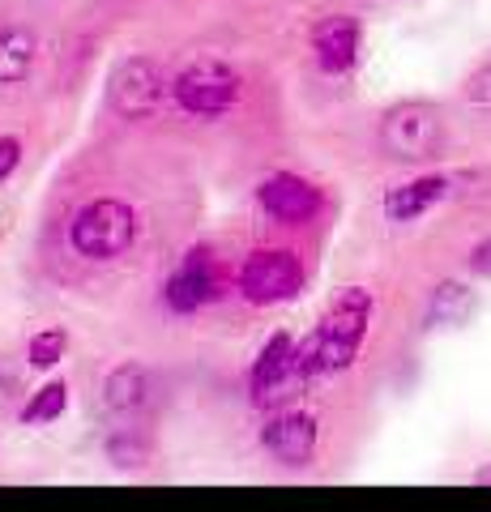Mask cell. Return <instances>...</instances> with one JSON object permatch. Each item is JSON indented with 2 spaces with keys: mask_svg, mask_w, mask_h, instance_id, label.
<instances>
[{
  "mask_svg": "<svg viewBox=\"0 0 491 512\" xmlns=\"http://www.w3.org/2000/svg\"><path fill=\"white\" fill-rule=\"evenodd\" d=\"M261 444L265 453L282 461V466H308L312 453H316V423L312 414H299V410H282L265 423L261 431Z\"/></svg>",
  "mask_w": 491,
  "mask_h": 512,
  "instance_id": "cell-7",
  "label": "cell"
},
{
  "mask_svg": "<svg viewBox=\"0 0 491 512\" xmlns=\"http://www.w3.org/2000/svg\"><path fill=\"white\" fill-rule=\"evenodd\" d=\"M103 393H107V410L120 414V419H133V414H141L150 406V393H154L150 389V372L146 367H137V363L116 367V372L107 376Z\"/></svg>",
  "mask_w": 491,
  "mask_h": 512,
  "instance_id": "cell-12",
  "label": "cell"
},
{
  "mask_svg": "<svg viewBox=\"0 0 491 512\" xmlns=\"http://www.w3.org/2000/svg\"><path fill=\"white\" fill-rule=\"evenodd\" d=\"M445 192H449V180H445V175H419V180H410V184L389 188L385 214H389L393 222H410V218H419V214L432 210V205L445 197Z\"/></svg>",
  "mask_w": 491,
  "mask_h": 512,
  "instance_id": "cell-11",
  "label": "cell"
},
{
  "mask_svg": "<svg viewBox=\"0 0 491 512\" xmlns=\"http://www.w3.org/2000/svg\"><path fill=\"white\" fill-rule=\"evenodd\" d=\"M304 282V269H299V256L287 248H274V252H252L244 274H240V291L248 303H278V299H291Z\"/></svg>",
  "mask_w": 491,
  "mask_h": 512,
  "instance_id": "cell-6",
  "label": "cell"
},
{
  "mask_svg": "<svg viewBox=\"0 0 491 512\" xmlns=\"http://www.w3.org/2000/svg\"><path fill=\"white\" fill-rule=\"evenodd\" d=\"M466 99L491 107V64H487V69H479V73H474L470 82H466Z\"/></svg>",
  "mask_w": 491,
  "mask_h": 512,
  "instance_id": "cell-18",
  "label": "cell"
},
{
  "mask_svg": "<svg viewBox=\"0 0 491 512\" xmlns=\"http://www.w3.org/2000/svg\"><path fill=\"white\" fill-rule=\"evenodd\" d=\"M171 94H176L180 107L193 111V116H223V111L235 107V99H240V77H235V69H227L223 60H197L171 82Z\"/></svg>",
  "mask_w": 491,
  "mask_h": 512,
  "instance_id": "cell-3",
  "label": "cell"
},
{
  "mask_svg": "<svg viewBox=\"0 0 491 512\" xmlns=\"http://www.w3.org/2000/svg\"><path fill=\"white\" fill-rule=\"evenodd\" d=\"M35 64V35L30 30H0V82H22Z\"/></svg>",
  "mask_w": 491,
  "mask_h": 512,
  "instance_id": "cell-13",
  "label": "cell"
},
{
  "mask_svg": "<svg viewBox=\"0 0 491 512\" xmlns=\"http://www.w3.org/2000/svg\"><path fill=\"white\" fill-rule=\"evenodd\" d=\"M214 295H218V269L210 261V252H188L184 269L167 282V303L176 312H193L201 303H210Z\"/></svg>",
  "mask_w": 491,
  "mask_h": 512,
  "instance_id": "cell-9",
  "label": "cell"
},
{
  "mask_svg": "<svg viewBox=\"0 0 491 512\" xmlns=\"http://www.w3.org/2000/svg\"><path fill=\"white\" fill-rule=\"evenodd\" d=\"M65 350H69L65 333H60V329H43V333L30 338V363H35V367H52V363H60Z\"/></svg>",
  "mask_w": 491,
  "mask_h": 512,
  "instance_id": "cell-16",
  "label": "cell"
},
{
  "mask_svg": "<svg viewBox=\"0 0 491 512\" xmlns=\"http://www.w3.org/2000/svg\"><path fill=\"white\" fill-rule=\"evenodd\" d=\"M479 483H491V470H483V474H479Z\"/></svg>",
  "mask_w": 491,
  "mask_h": 512,
  "instance_id": "cell-21",
  "label": "cell"
},
{
  "mask_svg": "<svg viewBox=\"0 0 491 512\" xmlns=\"http://www.w3.org/2000/svg\"><path fill=\"white\" fill-rule=\"evenodd\" d=\"M440 137H445V124H440V111L427 103H402L393 107L385 124H380V146L393 158H432L440 150Z\"/></svg>",
  "mask_w": 491,
  "mask_h": 512,
  "instance_id": "cell-4",
  "label": "cell"
},
{
  "mask_svg": "<svg viewBox=\"0 0 491 512\" xmlns=\"http://www.w3.org/2000/svg\"><path fill=\"white\" fill-rule=\"evenodd\" d=\"M65 402H69V389H65V384H60V380H56V384H43L39 397L26 406L22 419H26V423H47V419H56V414L65 410Z\"/></svg>",
  "mask_w": 491,
  "mask_h": 512,
  "instance_id": "cell-15",
  "label": "cell"
},
{
  "mask_svg": "<svg viewBox=\"0 0 491 512\" xmlns=\"http://www.w3.org/2000/svg\"><path fill=\"white\" fill-rule=\"evenodd\" d=\"M167 77L163 69H158L154 60H124L120 69L112 73V82H107V99H112V107L120 111V116L129 120H141V116H154L158 107L167 103Z\"/></svg>",
  "mask_w": 491,
  "mask_h": 512,
  "instance_id": "cell-5",
  "label": "cell"
},
{
  "mask_svg": "<svg viewBox=\"0 0 491 512\" xmlns=\"http://www.w3.org/2000/svg\"><path fill=\"white\" fill-rule=\"evenodd\" d=\"M470 269L474 274H491V239H483V244L470 252Z\"/></svg>",
  "mask_w": 491,
  "mask_h": 512,
  "instance_id": "cell-20",
  "label": "cell"
},
{
  "mask_svg": "<svg viewBox=\"0 0 491 512\" xmlns=\"http://www.w3.org/2000/svg\"><path fill=\"white\" fill-rule=\"evenodd\" d=\"M312 47L325 73H346L359 52V22L346 18V13H334V18H325L312 30Z\"/></svg>",
  "mask_w": 491,
  "mask_h": 512,
  "instance_id": "cell-10",
  "label": "cell"
},
{
  "mask_svg": "<svg viewBox=\"0 0 491 512\" xmlns=\"http://www.w3.org/2000/svg\"><path fill=\"white\" fill-rule=\"evenodd\" d=\"M295 359V346H291V338L287 333H274V338H269V346L261 350V359H257V367H252V389H261L265 380H274L282 367H287Z\"/></svg>",
  "mask_w": 491,
  "mask_h": 512,
  "instance_id": "cell-14",
  "label": "cell"
},
{
  "mask_svg": "<svg viewBox=\"0 0 491 512\" xmlns=\"http://www.w3.org/2000/svg\"><path fill=\"white\" fill-rule=\"evenodd\" d=\"M261 205L265 214H274L278 222H287V227H299V222H308L316 210H321V192H316L308 180H299V175H269V180L261 184Z\"/></svg>",
  "mask_w": 491,
  "mask_h": 512,
  "instance_id": "cell-8",
  "label": "cell"
},
{
  "mask_svg": "<svg viewBox=\"0 0 491 512\" xmlns=\"http://www.w3.org/2000/svg\"><path fill=\"white\" fill-rule=\"evenodd\" d=\"M368 320H372V295L363 291V286H346V291L329 303V312L321 325H316V333L299 346L308 372L329 376V372L351 367V359L359 355L363 333H368Z\"/></svg>",
  "mask_w": 491,
  "mask_h": 512,
  "instance_id": "cell-1",
  "label": "cell"
},
{
  "mask_svg": "<svg viewBox=\"0 0 491 512\" xmlns=\"http://www.w3.org/2000/svg\"><path fill=\"white\" fill-rule=\"evenodd\" d=\"M13 167H18V141H13V137H0V180H5Z\"/></svg>",
  "mask_w": 491,
  "mask_h": 512,
  "instance_id": "cell-19",
  "label": "cell"
},
{
  "mask_svg": "<svg viewBox=\"0 0 491 512\" xmlns=\"http://www.w3.org/2000/svg\"><path fill=\"white\" fill-rule=\"evenodd\" d=\"M466 308H470V299H466L462 286H457V282H445V286H440V291H436L432 316H436V320H457V316H462Z\"/></svg>",
  "mask_w": 491,
  "mask_h": 512,
  "instance_id": "cell-17",
  "label": "cell"
},
{
  "mask_svg": "<svg viewBox=\"0 0 491 512\" xmlns=\"http://www.w3.org/2000/svg\"><path fill=\"white\" fill-rule=\"evenodd\" d=\"M137 235V218L124 201H90L73 218V248L90 261H112Z\"/></svg>",
  "mask_w": 491,
  "mask_h": 512,
  "instance_id": "cell-2",
  "label": "cell"
}]
</instances>
